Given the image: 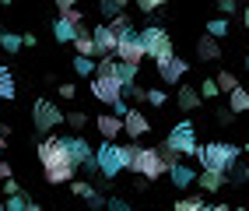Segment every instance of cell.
I'll return each mask as SVG.
<instances>
[{"mask_svg":"<svg viewBox=\"0 0 249 211\" xmlns=\"http://www.w3.org/2000/svg\"><path fill=\"white\" fill-rule=\"evenodd\" d=\"M39 162H42L49 183H71L74 173H77L63 137H42V141H39Z\"/></svg>","mask_w":249,"mask_h":211,"instance_id":"1","label":"cell"},{"mask_svg":"<svg viewBox=\"0 0 249 211\" xmlns=\"http://www.w3.org/2000/svg\"><path fill=\"white\" fill-rule=\"evenodd\" d=\"M196 158H200L204 173H218V176H228L239 162V148L235 144H225V141H211V144H200L196 148Z\"/></svg>","mask_w":249,"mask_h":211,"instance_id":"2","label":"cell"},{"mask_svg":"<svg viewBox=\"0 0 249 211\" xmlns=\"http://www.w3.org/2000/svg\"><path fill=\"white\" fill-rule=\"evenodd\" d=\"M130 152L134 144H116V141H102V148L95 152V169L106 176V180H116L123 169H130Z\"/></svg>","mask_w":249,"mask_h":211,"instance_id":"3","label":"cell"},{"mask_svg":"<svg viewBox=\"0 0 249 211\" xmlns=\"http://www.w3.org/2000/svg\"><path fill=\"white\" fill-rule=\"evenodd\" d=\"M137 39H141V46H144V57H151L155 63H161L165 57L176 53V50H172V36L165 32V25H144V28L137 32Z\"/></svg>","mask_w":249,"mask_h":211,"instance_id":"4","label":"cell"},{"mask_svg":"<svg viewBox=\"0 0 249 211\" xmlns=\"http://www.w3.org/2000/svg\"><path fill=\"white\" fill-rule=\"evenodd\" d=\"M130 169H134L141 180H158V176H165V166L155 148H141V144H134V152H130Z\"/></svg>","mask_w":249,"mask_h":211,"instance_id":"5","label":"cell"},{"mask_svg":"<svg viewBox=\"0 0 249 211\" xmlns=\"http://www.w3.org/2000/svg\"><path fill=\"white\" fill-rule=\"evenodd\" d=\"M165 144H169L179 158H182V155H193V158H196V148H200V144H196V131H193L190 120L176 123L172 131H169V137H165Z\"/></svg>","mask_w":249,"mask_h":211,"instance_id":"6","label":"cell"},{"mask_svg":"<svg viewBox=\"0 0 249 211\" xmlns=\"http://www.w3.org/2000/svg\"><path fill=\"white\" fill-rule=\"evenodd\" d=\"M60 120H63V113H60V106H56V102L39 99L36 106H32V127H36L39 134H49Z\"/></svg>","mask_w":249,"mask_h":211,"instance_id":"7","label":"cell"},{"mask_svg":"<svg viewBox=\"0 0 249 211\" xmlns=\"http://www.w3.org/2000/svg\"><path fill=\"white\" fill-rule=\"evenodd\" d=\"M112 57H120L116 63H126V67H141L144 63V46L137 39V32H130V36H123L120 42H116V53Z\"/></svg>","mask_w":249,"mask_h":211,"instance_id":"8","label":"cell"},{"mask_svg":"<svg viewBox=\"0 0 249 211\" xmlns=\"http://www.w3.org/2000/svg\"><path fill=\"white\" fill-rule=\"evenodd\" d=\"M91 95L106 106H116V102H123V85H120V77H91Z\"/></svg>","mask_w":249,"mask_h":211,"instance_id":"9","label":"cell"},{"mask_svg":"<svg viewBox=\"0 0 249 211\" xmlns=\"http://www.w3.org/2000/svg\"><path fill=\"white\" fill-rule=\"evenodd\" d=\"M67 141V152H71V158H74V169H88V173H95V152L88 148V141L85 137H63Z\"/></svg>","mask_w":249,"mask_h":211,"instance_id":"10","label":"cell"},{"mask_svg":"<svg viewBox=\"0 0 249 211\" xmlns=\"http://www.w3.org/2000/svg\"><path fill=\"white\" fill-rule=\"evenodd\" d=\"M91 42H95V57L102 60V57H112L116 53V42H120V39L109 32V25H95L91 28Z\"/></svg>","mask_w":249,"mask_h":211,"instance_id":"11","label":"cell"},{"mask_svg":"<svg viewBox=\"0 0 249 211\" xmlns=\"http://www.w3.org/2000/svg\"><path fill=\"white\" fill-rule=\"evenodd\" d=\"M186 71H190V67H186V60L176 57V53H172V57H165V60L158 63V77L165 81V85H176V81L186 74Z\"/></svg>","mask_w":249,"mask_h":211,"instance_id":"12","label":"cell"},{"mask_svg":"<svg viewBox=\"0 0 249 211\" xmlns=\"http://www.w3.org/2000/svg\"><path fill=\"white\" fill-rule=\"evenodd\" d=\"M123 131H126L130 137L137 141V137H144L147 131H151V120H147V116H144L141 109H130L126 116H123Z\"/></svg>","mask_w":249,"mask_h":211,"instance_id":"13","label":"cell"},{"mask_svg":"<svg viewBox=\"0 0 249 211\" xmlns=\"http://www.w3.org/2000/svg\"><path fill=\"white\" fill-rule=\"evenodd\" d=\"M71 190L77 193V197H85L91 208H102L106 204V193H98V187L88 183V180H71Z\"/></svg>","mask_w":249,"mask_h":211,"instance_id":"14","label":"cell"},{"mask_svg":"<svg viewBox=\"0 0 249 211\" xmlns=\"http://www.w3.org/2000/svg\"><path fill=\"white\" fill-rule=\"evenodd\" d=\"M95 127H98V134H102V141H116L123 134V120L112 116V113H102V116L95 120Z\"/></svg>","mask_w":249,"mask_h":211,"instance_id":"15","label":"cell"},{"mask_svg":"<svg viewBox=\"0 0 249 211\" xmlns=\"http://www.w3.org/2000/svg\"><path fill=\"white\" fill-rule=\"evenodd\" d=\"M196 57H200V60H218L221 57V42L218 39H211V36H200V39H196Z\"/></svg>","mask_w":249,"mask_h":211,"instance_id":"16","label":"cell"},{"mask_svg":"<svg viewBox=\"0 0 249 211\" xmlns=\"http://www.w3.org/2000/svg\"><path fill=\"white\" fill-rule=\"evenodd\" d=\"M176 102H179V109H182V113H193L196 106H200V92H196L193 85H182V88H179V95H176Z\"/></svg>","mask_w":249,"mask_h":211,"instance_id":"17","label":"cell"},{"mask_svg":"<svg viewBox=\"0 0 249 211\" xmlns=\"http://www.w3.org/2000/svg\"><path fill=\"white\" fill-rule=\"evenodd\" d=\"M74 50H77V57H85V60L95 57V42H91V32H88V28H77V36H74Z\"/></svg>","mask_w":249,"mask_h":211,"instance_id":"18","label":"cell"},{"mask_svg":"<svg viewBox=\"0 0 249 211\" xmlns=\"http://www.w3.org/2000/svg\"><path fill=\"white\" fill-rule=\"evenodd\" d=\"M169 176H172V183H176L179 190H186L190 183H196V169H190V166H182V162H179V166H176V169H172Z\"/></svg>","mask_w":249,"mask_h":211,"instance_id":"19","label":"cell"},{"mask_svg":"<svg viewBox=\"0 0 249 211\" xmlns=\"http://www.w3.org/2000/svg\"><path fill=\"white\" fill-rule=\"evenodd\" d=\"M228 113H235V116H239V113H249V92L242 85L228 95Z\"/></svg>","mask_w":249,"mask_h":211,"instance_id":"20","label":"cell"},{"mask_svg":"<svg viewBox=\"0 0 249 211\" xmlns=\"http://www.w3.org/2000/svg\"><path fill=\"white\" fill-rule=\"evenodd\" d=\"M14 95H18V85H14V74L7 71V67H0V99H14Z\"/></svg>","mask_w":249,"mask_h":211,"instance_id":"21","label":"cell"},{"mask_svg":"<svg viewBox=\"0 0 249 211\" xmlns=\"http://www.w3.org/2000/svg\"><path fill=\"white\" fill-rule=\"evenodd\" d=\"M109 32H112L116 39H123V36H130V32H134V21H130L126 14H116V18L109 21Z\"/></svg>","mask_w":249,"mask_h":211,"instance_id":"22","label":"cell"},{"mask_svg":"<svg viewBox=\"0 0 249 211\" xmlns=\"http://www.w3.org/2000/svg\"><path fill=\"white\" fill-rule=\"evenodd\" d=\"M196 180H200V190H207V193H218L225 187V176H218V173H200Z\"/></svg>","mask_w":249,"mask_h":211,"instance_id":"23","label":"cell"},{"mask_svg":"<svg viewBox=\"0 0 249 211\" xmlns=\"http://www.w3.org/2000/svg\"><path fill=\"white\" fill-rule=\"evenodd\" d=\"M116 71H120V63H116L112 57H102V60L95 63V77H120Z\"/></svg>","mask_w":249,"mask_h":211,"instance_id":"24","label":"cell"},{"mask_svg":"<svg viewBox=\"0 0 249 211\" xmlns=\"http://www.w3.org/2000/svg\"><path fill=\"white\" fill-rule=\"evenodd\" d=\"M214 85H218V92H225V95H231V92H235V88H239V77H235V74H231V71H221L218 77H214Z\"/></svg>","mask_w":249,"mask_h":211,"instance_id":"25","label":"cell"},{"mask_svg":"<svg viewBox=\"0 0 249 211\" xmlns=\"http://www.w3.org/2000/svg\"><path fill=\"white\" fill-rule=\"evenodd\" d=\"M155 152H158V158H161V166H165V173H172V169L179 166V155H176V152L169 148V144H158Z\"/></svg>","mask_w":249,"mask_h":211,"instance_id":"26","label":"cell"},{"mask_svg":"<svg viewBox=\"0 0 249 211\" xmlns=\"http://www.w3.org/2000/svg\"><path fill=\"white\" fill-rule=\"evenodd\" d=\"M53 36H56L60 42H74V36H77V28H74V25H67V21H60V18H56V21H53Z\"/></svg>","mask_w":249,"mask_h":211,"instance_id":"27","label":"cell"},{"mask_svg":"<svg viewBox=\"0 0 249 211\" xmlns=\"http://www.w3.org/2000/svg\"><path fill=\"white\" fill-rule=\"evenodd\" d=\"M176 211H207V204H204V197H182V201H176Z\"/></svg>","mask_w":249,"mask_h":211,"instance_id":"28","label":"cell"},{"mask_svg":"<svg viewBox=\"0 0 249 211\" xmlns=\"http://www.w3.org/2000/svg\"><path fill=\"white\" fill-rule=\"evenodd\" d=\"M207 36H211V39L228 36V21H225V18H211V21H207Z\"/></svg>","mask_w":249,"mask_h":211,"instance_id":"29","label":"cell"},{"mask_svg":"<svg viewBox=\"0 0 249 211\" xmlns=\"http://www.w3.org/2000/svg\"><path fill=\"white\" fill-rule=\"evenodd\" d=\"M0 46H4L7 53H18L21 50V36H14V32H0Z\"/></svg>","mask_w":249,"mask_h":211,"instance_id":"30","label":"cell"},{"mask_svg":"<svg viewBox=\"0 0 249 211\" xmlns=\"http://www.w3.org/2000/svg\"><path fill=\"white\" fill-rule=\"evenodd\" d=\"M63 120H67V123L74 127V131H85V127H88V113L74 109V113H67V116H63Z\"/></svg>","mask_w":249,"mask_h":211,"instance_id":"31","label":"cell"},{"mask_svg":"<svg viewBox=\"0 0 249 211\" xmlns=\"http://www.w3.org/2000/svg\"><path fill=\"white\" fill-rule=\"evenodd\" d=\"M74 71H77L81 77H95V63L85 60V57H74Z\"/></svg>","mask_w":249,"mask_h":211,"instance_id":"32","label":"cell"},{"mask_svg":"<svg viewBox=\"0 0 249 211\" xmlns=\"http://www.w3.org/2000/svg\"><path fill=\"white\" fill-rule=\"evenodd\" d=\"M144 95H147V88H141V85H130V88H123V102H126V99L144 102Z\"/></svg>","mask_w":249,"mask_h":211,"instance_id":"33","label":"cell"},{"mask_svg":"<svg viewBox=\"0 0 249 211\" xmlns=\"http://www.w3.org/2000/svg\"><path fill=\"white\" fill-rule=\"evenodd\" d=\"M102 14H106V18H116V14H123V0H106V4H102Z\"/></svg>","mask_w":249,"mask_h":211,"instance_id":"34","label":"cell"},{"mask_svg":"<svg viewBox=\"0 0 249 211\" xmlns=\"http://www.w3.org/2000/svg\"><path fill=\"white\" fill-rule=\"evenodd\" d=\"M200 99H214V95H218V85H214V77H207V81H200Z\"/></svg>","mask_w":249,"mask_h":211,"instance_id":"35","label":"cell"},{"mask_svg":"<svg viewBox=\"0 0 249 211\" xmlns=\"http://www.w3.org/2000/svg\"><path fill=\"white\" fill-rule=\"evenodd\" d=\"M144 102H151V106H165V92H161V88H147Z\"/></svg>","mask_w":249,"mask_h":211,"instance_id":"36","label":"cell"},{"mask_svg":"<svg viewBox=\"0 0 249 211\" xmlns=\"http://www.w3.org/2000/svg\"><path fill=\"white\" fill-rule=\"evenodd\" d=\"M25 193H18V197H7V204H4V211H25Z\"/></svg>","mask_w":249,"mask_h":211,"instance_id":"37","label":"cell"},{"mask_svg":"<svg viewBox=\"0 0 249 211\" xmlns=\"http://www.w3.org/2000/svg\"><path fill=\"white\" fill-rule=\"evenodd\" d=\"M137 7H141V14H155L161 7V0H137Z\"/></svg>","mask_w":249,"mask_h":211,"instance_id":"38","label":"cell"},{"mask_svg":"<svg viewBox=\"0 0 249 211\" xmlns=\"http://www.w3.org/2000/svg\"><path fill=\"white\" fill-rule=\"evenodd\" d=\"M106 208H109V211H134L126 201H120V197H109V201H106Z\"/></svg>","mask_w":249,"mask_h":211,"instance_id":"39","label":"cell"},{"mask_svg":"<svg viewBox=\"0 0 249 211\" xmlns=\"http://www.w3.org/2000/svg\"><path fill=\"white\" fill-rule=\"evenodd\" d=\"M4 193H7V197H18V193H21V187H18L14 176H11V180H4Z\"/></svg>","mask_w":249,"mask_h":211,"instance_id":"40","label":"cell"},{"mask_svg":"<svg viewBox=\"0 0 249 211\" xmlns=\"http://www.w3.org/2000/svg\"><path fill=\"white\" fill-rule=\"evenodd\" d=\"M56 88H60V99H74V95H77V88L74 85H63V81H60Z\"/></svg>","mask_w":249,"mask_h":211,"instance_id":"41","label":"cell"},{"mask_svg":"<svg viewBox=\"0 0 249 211\" xmlns=\"http://www.w3.org/2000/svg\"><path fill=\"white\" fill-rule=\"evenodd\" d=\"M21 46H32V50H36V46H39V39H36V32H25V36H21Z\"/></svg>","mask_w":249,"mask_h":211,"instance_id":"42","label":"cell"},{"mask_svg":"<svg viewBox=\"0 0 249 211\" xmlns=\"http://www.w3.org/2000/svg\"><path fill=\"white\" fill-rule=\"evenodd\" d=\"M218 11H221V14H235V0H221Z\"/></svg>","mask_w":249,"mask_h":211,"instance_id":"43","label":"cell"},{"mask_svg":"<svg viewBox=\"0 0 249 211\" xmlns=\"http://www.w3.org/2000/svg\"><path fill=\"white\" fill-rule=\"evenodd\" d=\"M235 120V113H228V109H218V123H231Z\"/></svg>","mask_w":249,"mask_h":211,"instance_id":"44","label":"cell"},{"mask_svg":"<svg viewBox=\"0 0 249 211\" xmlns=\"http://www.w3.org/2000/svg\"><path fill=\"white\" fill-rule=\"evenodd\" d=\"M11 173H14V169L7 166V162H0V180H11Z\"/></svg>","mask_w":249,"mask_h":211,"instance_id":"45","label":"cell"},{"mask_svg":"<svg viewBox=\"0 0 249 211\" xmlns=\"http://www.w3.org/2000/svg\"><path fill=\"white\" fill-rule=\"evenodd\" d=\"M25 211H42V204H36V201H28V204H25Z\"/></svg>","mask_w":249,"mask_h":211,"instance_id":"46","label":"cell"},{"mask_svg":"<svg viewBox=\"0 0 249 211\" xmlns=\"http://www.w3.org/2000/svg\"><path fill=\"white\" fill-rule=\"evenodd\" d=\"M207 211H228V204H207Z\"/></svg>","mask_w":249,"mask_h":211,"instance_id":"47","label":"cell"},{"mask_svg":"<svg viewBox=\"0 0 249 211\" xmlns=\"http://www.w3.org/2000/svg\"><path fill=\"white\" fill-rule=\"evenodd\" d=\"M242 21H246V32H249V7H246V14H242Z\"/></svg>","mask_w":249,"mask_h":211,"instance_id":"48","label":"cell"},{"mask_svg":"<svg viewBox=\"0 0 249 211\" xmlns=\"http://www.w3.org/2000/svg\"><path fill=\"white\" fill-rule=\"evenodd\" d=\"M242 180H249V166H242Z\"/></svg>","mask_w":249,"mask_h":211,"instance_id":"49","label":"cell"},{"mask_svg":"<svg viewBox=\"0 0 249 211\" xmlns=\"http://www.w3.org/2000/svg\"><path fill=\"white\" fill-rule=\"evenodd\" d=\"M246 148H249V134H246Z\"/></svg>","mask_w":249,"mask_h":211,"instance_id":"50","label":"cell"},{"mask_svg":"<svg viewBox=\"0 0 249 211\" xmlns=\"http://www.w3.org/2000/svg\"><path fill=\"white\" fill-rule=\"evenodd\" d=\"M0 148H4V137H0Z\"/></svg>","mask_w":249,"mask_h":211,"instance_id":"51","label":"cell"},{"mask_svg":"<svg viewBox=\"0 0 249 211\" xmlns=\"http://www.w3.org/2000/svg\"><path fill=\"white\" fill-rule=\"evenodd\" d=\"M0 211H4V201H0Z\"/></svg>","mask_w":249,"mask_h":211,"instance_id":"52","label":"cell"},{"mask_svg":"<svg viewBox=\"0 0 249 211\" xmlns=\"http://www.w3.org/2000/svg\"><path fill=\"white\" fill-rule=\"evenodd\" d=\"M246 67H249V57H246Z\"/></svg>","mask_w":249,"mask_h":211,"instance_id":"53","label":"cell"},{"mask_svg":"<svg viewBox=\"0 0 249 211\" xmlns=\"http://www.w3.org/2000/svg\"><path fill=\"white\" fill-rule=\"evenodd\" d=\"M235 211H246V208H235Z\"/></svg>","mask_w":249,"mask_h":211,"instance_id":"54","label":"cell"}]
</instances>
